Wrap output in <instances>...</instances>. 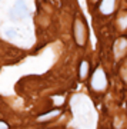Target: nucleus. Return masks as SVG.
<instances>
[{"label":"nucleus","mask_w":127,"mask_h":129,"mask_svg":"<svg viewBox=\"0 0 127 129\" xmlns=\"http://www.w3.org/2000/svg\"><path fill=\"white\" fill-rule=\"evenodd\" d=\"M107 85H109V80H107V75H106L104 69L101 68H97V69L93 72L90 79V88L94 90V92H104L107 89Z\"/></svg>","instance_id":"nucleus-1"},{"label":"nucleus","mask_w":127,"mask_h":129,"mask_svg":"<svg viewBox=\"0 0 127 129\" xmlns=\"http://www.w3.org/2000/svg\"><path fill=\"white\" fill-rule=\"evenodd\" d=\"M73 30H74V40H76V43H77L79 46H84L86 42H87V35H89V32H87L86 24H84V22H83L82 19H76L74 20V27H73Z\"/></svg>","instance_id":"nucleus-2"},{"label":"nucleus","mask_w":127,"mask_h":129,"mask_svg":"<svg viewBox=\"0 0 127 129\" xmlns=\"http://www.w3.org/2000/svg\"><path fill=\"white\" fill-rule=\"evenodd\" d=\"M27 14H29V9L24 0H16L14 6L9 12V16L12 20H20V19L26 17Z\"/></svg>","instance_id":"nucleus-3"},{"label":"nucleus","mask_w":127,"mask_h":129,"mask_svg":"<svg viewBox=\"0 0 127 129\" xmlns=\"http://www.w3.org/2000/svg\"><path fill=\"white\" fill-rule=\"evenodd\" d=\"M116 9V0H101L99 6V12L103 16H110L114 13Z\"/></svg>","instance_id":"nucleus-4"},{"label":"nucleus","mask_w":127,"mask_h":129,"mask_svg":"<svg viewBox=\"0 0 127 129\" xmlns=\"http://www.w3.org/2000/svg\"><path fill=\"white\" fill-rule=\"evenodd\" d=\"M126 50H127V39H118L114 43V56L118 59V57L126 55Z\"/></svg>","instance_id":"nucleus-5"},{"label":"nucleus","mask_w":127,"mask_h":129,"mask_svg":"<svg viewBox=\"0 0 127 129\" xmlns=\"http://www.w3.org/2000/svg\"><path fill=\"white\" fill-rule=\"evenodd\" d=\"M89 70H90V64L87 60H83L80 63V68H79V76L80 79H86L89 76Z\"/></svg>","instance_id":"nucleus-6"},{"label":"nucleus","mask_w":127,"mask_h":129,"mask_svg":"<svg viewBox=\"0 0 127 129\" xmlns=\"http://www.w3.org/2000/svg\"><path fill=\"white\" fill-rule=\"evenodd\" d=\"M59 115H60V111L56 109V111H51V112H49V113H44V115L39 116L37 120H39V122H41V120H50V119H53V118H56V116H59Z\"/></svg>","instance_id":"nucleus-7"},{"label":"nucleus","mask_w":127,"mask_h":129,"mask_svg":"<svg viewBox=\"0 0 127 129\" xmlns=\"http://www.w3.org/2000/svg\"><path fill=\"white\" fill-rule=\"evenodd\" d=\"M117 26L121 30H124V29L127 27V13H121V16H118V19H117Z\"/></svg>","instance_id":"nucleus-8"},{"label":"nucleus","mask_w":127,"mask_h":129,"mask_svg":"<svg viewBox=\"0 0 127 129\" xmlns=\"http://www.w3.org/2000/svg\"><path fill=\"white\" fill-rule=\"evenodd\" d=\"M5 35L7 37H10V39H13V37H16V29H13V27H6L5 29Z\"/></svg>","instance_id":"nucleus-9"},{"label":"nucleus","mask_w":127,"mask_h":129,"mask_svg":"<svg viewBox=\"0 0 127 129\" xmlns=\"http://www.w3.org/2000/svg\"><path fill=\"white\" fill-rule=\"evenodd\" d=\"M120 75H121V79L127 83V64H123L121 70H120Z\"/></svg>","instance_id":"nucleus-10"},{"label":"nucleus","mask_w":127,"mask_h":129,"mask_svg":"<svg viewBox=\"0 0 127 129\" xmlns=\"http://www.w3.org/2000/svg\"><path fill=\"white\" fill-rule=\"evenodd\" d=\"M53 102H54V105H63L64 98L63 96H54L53 98Z\"/></svg>","instance_id":"nucleus-11"},{"label":"nucleus","mask_w":127,"mask_h":129,"mask_svg":"<svg viewBox=\"0 0 127 129\" xmlns=\"http://www.w3.org/2000/svg\"><path fill=\"white\" fill-rule=\"evenodd\" d=\"M0 129H9V126H7L5 122H0Z\"/></svg>","instance_id":"nucleus-12"},{"label":"nucleus","mask_w":127,"mask_h":129,"mask_svg":"<svg viewBox=\"0 0 127 129\" xmlns=\"http://www.w3.org/2000/svg\"><path fill=\"white\" fill-rule=\"evenodd\" d=\"M90 3H97V2H101V0H89Z\"/></svg>","instance_id":"nucleus-13"}]
</instances>
